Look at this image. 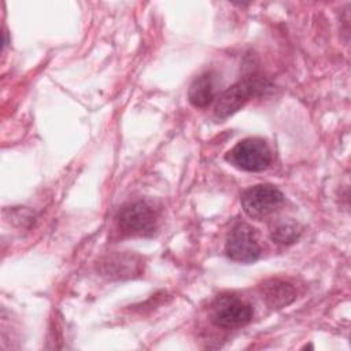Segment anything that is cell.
<instances>
[{
  "label": "cell",
  "instance_id": "obj_6",
  "mask_svg": "<svg viewBox=\"0 0 351 351\" xmlns=\"http://www.w3.org/2000/svg\"><path fill=\"white\" fill-rule=\"evenodd\" d=\"M225 252L232 261L236 262H255L261 255V247L256 241L254 229L243 222L234 225L228 236Z\"/></svg>",
  "mask_w": 351,
  "mask_h": 351
},
{
  "label": "cell",
  "instance_id": "obj_10",
  "mask_svg": "<svg viewBox=\"0 0 351 351\" xmlns=\"http://www.w3.org/2000/svg\"><path fill=\"white\" fill-rule=\"evenodd\" d=\"M300 232V226L296 222L284 219L271 229V239L278 244H292L299 239Z\"/></svg>",
  "mask_w": 351,
  "mask_h": 351
},
{
  "label": "cell",
  "instance_id": "obj_9",
  "mask_svg": "<svg viewBox=\"0 0 351 351\" xmlns=\"http://www.w3.org/2000/svg\"><path fill=\"white\" fill-rule=\"evenodd\" d=\"M262 293H263V298H265L266 303L271 308L284 307V306L289 304L296 296V292H295L293 287L291 284L285 282V281H281V280L266 281L262 285Z\"/></svg>",
  "mask_w": 351,
  "mask_h": 351
},
{
  "label": "cell",
  "instance_id": "obj_4",
  "mask_svg": "<svg viewBox=\"0 0 351 351\" xmlns=\"http://www.w3.org/2000/svg\"><path fill=\"white\" fill-rule=\"evenodd\" d=\"M265 86L263 80L254 75L244 77L239 82L228 88L218 99L215 104V117L218 119H225L234 112H237L244 104Z\"/></svg>",
  "mask_w": 351,
  "mask_h": 351
},
{
  "label": "cell",
  "instance_id": "obj_2",
  "mask_svg": "<svg viewBox=\"0 0 351 351\" xmlns=\"http://www.w3.org/2000/svg\"><path fill=\"white\" fill-rule=\"evenodd\" d=\"M158 222V211L144 200L129 202L118 213V226L126 234L149 236Z\"/></svg>",
  "mask_w": 351,
  "mask_h": 351
},
{
  "label": "cell",
  "instance_id": "obj_5",
  "mask_svg": "<svg viewBox=\"0 0 351 351\" xmlns=\"http://www.w3.org/2000/svg\"><path fill=\"white\" fill-rule=\"evenodd\" d=\"M254 315L251 304L244 300L225 295L217 299L211 308V321L221 328H239L251 321Z\"/></svg>",
  "mask_w": 351,
  "mask_h": 351
},
{
  "label": "cell",
  "instance_id": "obj_1",
  "mask_svg": "<svg viewBox=\"0 0 351 351\" xmlns=\"http://www.w3.org/2000/svg\"><path fill=\"white\" fill-rule=\"evenodd\" d=\"M226 160L244 171H262L271 162V151L265 140L248 137L239 141L226 154Z\"/></svg>",
  "mask_w": 351,
  "mask_h": 351
},
{
  "label": "cell",
  "instance_id": "obj_7",
  "mask_svg": "<svg viewBox=\"0 0 351 351\" xmlns=\"http://www.w3.org/2000/svg\"><path fill=\"white\" fill-rule=\"evenodd\" d=\"M140 265L141 262L137 261V256L134 255L115 254L101 263V271L111 278L132 277L133 274L140 273Z\"/></svg>",
  "mask_w": 351,
  "mask_h": 351
},
{
  "label": "cell",
  "instance_id": "obj_3",
  "mask_svg": "<svg viewBox=\"0 0 351 351\" xmlns=\"http://www.w3.org/2000/svg\"><path fill=\"white\" fill-rule=\"evenodd\" d=\"M284 203L282 192L270 184H259L245 189L241 195L244 213L254 218L262 219L273 214Z\"/></svg>",
  "mask_w": 351,
  "mask_h": 351
},
{
  "label": "cell",
  "instance_id": "obj_8",
  "mask_svg": "<svg viewBox=\"0 0 351 351\" xmlns=\"http://www.w3.org/2000/svg\"><path fill=\"white\" fill-rule=\"evenodd\" d=\"M188 99L196 108H206L215 99V80L213 73L199 75L188 89Z\"/></svg>",
  "mask_w": 351,
  "mask_h": 351
}]
</instances>
